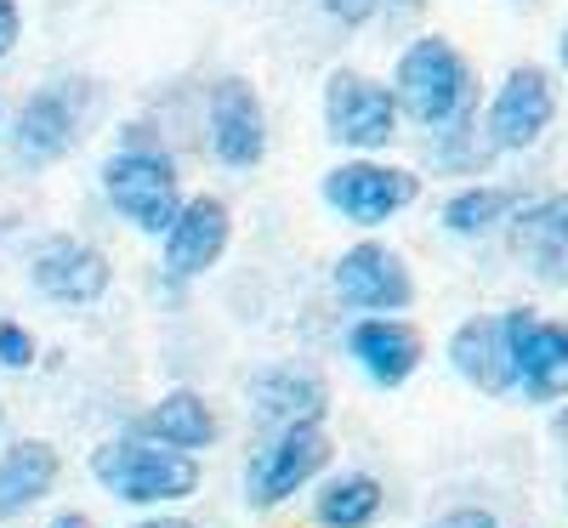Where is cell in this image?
<instances>
[{
	"mask_svg": "<svg viewBox=\"0 0 568 528\" xmlns=\"http://www.w3.org/2000/svg\"><path fill=\"white\" fill-rule=\"evenodd\" d=\"M393 98L409 120L420 125H449L460 114H478V85H471V69L466 58L444 34H426L415 40L409 52L398 58V74H393Z\"/></svg>",
	"mask_w": 568,
	"mask_h": 528,
	"instance_id": "1",
	"label": "cell"
},
{
	"mask_svg": "<svg viewBox=\"0 0 568 528\" xmlns=\"http://www.w3.org/2000/svg\"><path fill=\"white\" fill-rule=\"evenodd\" d=\"M91 477L131 506H160V500H187L200 489V460L165 449L154 438H109L91 455Z\"/></svg>",
	"mask_w": 568,
	"mask_h": 528,
	"instance_id": "2",
	"label": "cell"
},
{
	"mask_svg": "<svg viewBox=\"0 0 568 528\" xmlns=\"http://www.w3.org/2000/svg\"><path fill=\"white\" fill-rule=\"evenodd\" d=\"M103 187H109V205L136 222L142 233H171V222L182 216V194H176V165L160 149H120L103 165Z\"/></svg>",
	"mask_w": 568,
	"mask_h": 528,
	"instance_id": "3",
	"label": "cell"
},
{
	"mask_svg": "<svg viewBox=\"0 0 568 528\" xmlns=\"http://www.w3.org/2000/svg\"><path fill=\"white\" fill-rule=\"evenodd\" d=\"M324 131L342 149H387L398 131V98L393 85L369 80L358 69H336L324 80Z\"/></svg>",
	"mask_w": 568,
	"mask_h": 528,
	"instance_id": "4",
	"label": "cell"
},
{
	"mask_svg": "<svg viewBox=\"0 0 568 528\" xmlns=\"http://www.w3.org/2000/svg\"><path fill=\"white\" fill-rule=\"evenodd\" d=\"M329 466V438H324V426L307 420V426H278V438H267L251 466H245V500L256 511L278 506V500H291L307 477H318Z\"/></svg>",
	"mask_w": 568,
	"mask_h": 528,
	"instance_id": "5",
	"label": "cell"
},
{
	"mask_svg": "<svg viewBox=\"0 0 568 528\" xmlns=\"http://www.w3.org/2000/svg\"><path fill=\"white\" fill-rule=\"evenodd\" d=\"M420 200V176L398 171V165H375V160H347L324 176V205L358 222V227H382L398 211H409Z\"/></svg>",
	"mask_w": 568,
	"mask_h": 528,
	"instance_id": "6",
	"label": "cell"
},
{
	"mask_svg": "<svg viewBox=\"0 0 568 528\" xmlns=\"http://www.w3.org/2000/svg\"><path fill=\"white\" fill-rule=\"evenodd\" d=\"M511 364H517V393L529 404H551L568 393V318H540L535 307H511Z\"/></svg>",
	"mask_w": 568,
	"mask_h": 528,
	"instance_id": "7",
	"label": "cell"
},
{
	"mask_svg": "<svg viewBox=\"0 0 568 528\" xmlns=\"http://www.w3.org/2000/svg\"><path fill=\"white\" fill-rule=\"evenodd\" d=\"M85 125V85L80 80H58L34 91V98L23 103L18 125H12V149L23 165H52L74 149V136Z\"/></svg>",
	"mask_w": 568,
	"mask_h": 528,
	"instance_id": "8",
	"label": "cell"
},
{
	"mask_svg": "<svg viewBox=\"0 0 568 528\" xmlns=\"http://www.w3.org/2000/svg\"><path fill=\"white\" fill-rule=\"evenodd\" d=\"M551 114H557L551 74H546V69H535V63H517V69L500 80V91L489 98L484 131H489L495 149H529V142H540V136H546Z\"/></svg>",
	"mask_w": 568,
	"mask_h": 528,
	"instance_id": "9",
	"label": "cell"
},
{
	"mask_svg": "<svg viewBox=\"0 0 568 528\" xmlns=\"http://www.w3.org/2000/svg\"><path fill=\"white\" fill-rule=\"evenodd\" d=\"M329 278H336V296L347 307H358V313H404L415 302L409 267L398 262V251L375 245V238L342 251V262H336V273H329Z\"/></svg>",
	"mask_w": 568,
	"mask_h": 528,
	"instance_id": "10",
	"label": "cell"
},
{
	"mask_svg": "<svg viewBox=\"0 0 568 528\" xmlns=\"http://www.w3.org/2000/svg\"><path fill=\"white\" fill-rule=\"evenodd\" d=\"M211 149H216V160L233 165V171H251V165L267 154L262 98H256V85L240 80V74L216 80V91H211Z\"/></svg>",
	"mask_w": 568,
	"mask_h": 528,
	"instance_id": "11",
	"label": "cell"
},
{
	"mask_svg": "<svg viewBox=\"0 0 568 528\" xmlns=\"http://www.w3.org/2000/svg\"><path fill=\"white\" fill-rule=\"evenodd\" d=\"M29 278H34V291L40 296H52V302H63V307H85V302H98L103 291H109V256L103 251H91V245H80V238H45V245L34 251V262H29Z\"/></svg>",
	"mask_w": 568,
	"mask_h": 528,
	"instance_id": "12",
	"label": "cell"
},
{
	"mask_svg": "<svg viewBox=\"0 0 568 528\" xmlns=\"http://www.w3.org/2000/svg\"><path fill=\"white\" fill-rule=\"evenodd\" d=\"M449 364L460 369L466 387H478V393H489V398L511 393V387H517V364H511L506 313H500V318H489V313L466 318V324L449 335Z\"/></svg>",
	"mask_w": 568,
	"mask_h": 528,
	"instance_id": "13",
	"label": "cell"
},
{
	"mask_svg": "<svg viewBox=\"0 0 568 528\" xmlns=\"http://www.w3.org/2000/svg\"><path fill=\"white\" fill-rule=\"evenodd\" d=\"M227 233H233V216H227L222 200H211V194L187 200L182 216H176L171 233H165V273H171V278H200V273H211V267L222 262V251H227Z\"/></svg>",
	"mask_w": 568,
	"mask_h": 528,
	"instance_id": "14",
	"label": "cell"
},
{
	"mask_svg": "<svg viewBox=\"0 0 568 528\" xmlns=\"http://www.w3.org/2000/svg\"><path fill=\"white\" fill-rule=\"evenodd\" d=\"M347 353L358 358V369L375 380V387H404L420 364V329L398 324L393 313H369L353 324L347 335Z\"/></svg>",
	"mask_w": 568,
	"mask_h": 528,
	"instance_id": "15",
	"label": "cell"
},
{
	"mask_svg": "<svg viewBox=\"0 0 568 528\" xmlns=\"http://www.w3.org/2000/svg\"><path fill=\"white\" fill-rule=\"evenodd\" d=\"M511 256L551 284H568V194L511 211Z\"/></svg>",
	"mask_w": 568,
	"mask_h": 528,
	"instance_id": "16",
	"label": "cell"
},
{
	"mask_svg": "<svg viewBox=\"0 0 568 528\" xmlns=\"http://www.w3.org/2000/svg\"><path fill=\"white\" fill-rule=\"evenodd\" d=\"M251 398H256V415L273 426H307V420H324V409H329V387L313 369H296V364L256 375Z\"/></svg>",
	"mask_w": 568,
	"mask_h": 528,
	"instance_id": "17",
	"label": "cell"
},
{
	"mask_svg": "<svg viewBox=\"0 0 568 528\" xmlns=\"http://www.w3.org/2000/svg\"><path fill=\"white\" fill-rule=\"evenodd\" d=\"M58 471H63V460L52 444H40V438L7 444V455H0V517H18L34 500H45L58 484Z\"/></svg>",
	"mask_w": 568,
	"mask_h": 528,
	"instance_id": "18",
	"label": "cell"
},
{
	"mask_svg": "<svg viewBox=\"0 0 568 528\" xmlns=\"http://www.w3.org/2000/svg\"><path fill=\"white\" fill-rule=\"evenodd\" d=\"M136 438H154L165 449H182V455H194V449H211L216 444V415L200 393H165L149 415H142L136 426Z\"/></svg>",
	"mask_w": 568,
	"mask_h": 528,
	"instance_id": "19",
	"label": "cell"
},
{
	"mask_svg": "<svg viewBox=\"0 0 568 528\" xmlns=\"http://www.w3.org/2000/svg\"><path fill=\"white\" fill-rule=\"evenodd\" d=\"M382 484H375L369 471H347V477H329V484L318 489V522L324 528H369L375 517H382Z\"/></svg>",
	"mask_w": 568,
	"mask_h": 528,
	"instance_id": "20",
	"label": "cell"
},
{
	"mask_svg": "<svg viewBox=\"0 0 568 528\" xmlns=\"http://www.w3.org/2000/svg\"><path fill=\"white\" fill-rule=\"evenodd\" d=\"M489 154H495V142L478 125V114H460V120L438 125V136H433V165L438 171H478V165H489Z\"/></svg>",
	"mask_w": 568,
	"mask_h": 528,
	"instance_id": "21",
	"label": "cell"
},
{
	"mask_svg": "<svg viewBox=\"0 0 568 528\" xmlns=\"http://www.w3.org/2000/svg\"><path fill=\"white\" fill-rule=\"evenodd\" d=\"M511 205H517V200L506 194V187H466V194H455V200L444 205V227L460 233V238H478V233H489Z\"/></svg>",
	"mask_w": 568,
	"mask_h": 528,
	"instance_id": "22",
	"label": "cell"
},
{
	"mask_svg": "<svg viewBox=\"0 0 568 528\" xmlns=\"http://www.w3.org/2000/svg\"><path fill=\"white\" fill-rule=\"evenodd\" d=\"M0 364L7 369H29L34 364V335L12 318H0Z\"/></svg>",
	"mask_w": 568,
	"mask_h": 528,
	"instance_id": "23",
	"label": "cell"
},
{
	"mask_svg": "<svg viewBox=\"0 0 568 528\" xmlns=\"http://www.w3.org/2000/svg\"><path fill=\"white\" fill-rule=\"evenodd\" d=\"M324 12L336 23H347V29H358V23H369L375 12H382V0H324Z\"/></svg>",
	"mask_w": 568,
	"mask_h": 528,
	"instance_id": "24",
	"label": "cell"
},
{
	"mask_svg": "<svg viewBox=\"0 0 568 528\" xmlns=\"http://www.w3.org/2000/svg\"><path fill=\"white\" fill-rule=\"evenodd\" d=\"M433 528H500V517L484 511V506H460V511H444Z\"/></svg>",
	"mask_w": 568,
	"mask_h": 528,
	"instance_id": "25",
	"label": "cell"
},
{
	"mask_svg": "<svg viewBox=\"0 0 568 528\" xmlns=\"http://www.w3.org/2000/svg\"><path fill=\"white\" fill-rule=\"evenodd\" d=\"M18 34H23V18H18V0H0V58L18 45Z\"/></svg>",
	"mask_w": 568,
	"mask_h": 528,
	"instance_id": "26",
	"label": "cell"
},
{
	"mask_svg": "<svg viewBox=\"0 0 568 528\" xmlns=\"http://www.w3.org/2000/svg\"><path fill=\"white\" fill-rule=\"evenodd\" d=\"M131 528H200V522H182V517H160V522H131Z\"/></svg>",
	"mask_w": 568,
	"mask_h": 528,
	"instance_id": "27",
	"label": "cell"
},
{
	"mask_svg": "<svg viewBox=\"0 0 568 528\" xmlns=\"http://www.w3.org/2000/svg\"><path fill=\"white\" fill-rule=\"evenodd\" d=\"M52 528H91V522H85V517H80V511H63V517H58V522H52Z\"/></svg>",
	"mask_w": 568,
	"mask_h": 528,
	"instance_id": "28",
	"label": "cell"
},
{
	"mask_svg": "<svg viewBox=\"0 0 568 528\" xmlns=\"http://www.w3.org/2000/svg\"><path fill=\"white\" fill-rule=\"evenodd\" d=\"M557 438H562V444H568V409H562V415H557Z\"/></svg>",
	"mask_w": 568,
	"mask_h": 528,
	"instance_id": "29",
	"label": "cell"
},
{
	"mask_svg": "<svg viewBox=\"0 0 568 528\" xmlns=\"http://www.w3.org/2000/svg\"><path fill=\"white\" fill-rule=\"evenodd\" d=\"M557 58H562V69H568V29H562V40H557Z\"/></svg>",
	"mask_w": 568,
	"mask_h": 528,
	"instance_id": "30",
	"label": "cell"
},
{
	"mask_svg": "<svg viewBox=\"0 0 568 528\" xmlns=\"http://www.w3.org/2000/svg\"><path fill=\"white\" fill-rule=\"evenodd\" d=\"M562 506H568V484H562Z\"/></svg>",
	"mask_w": 568,
	"mask_h": 528,
	"instance_id": "31",
	"label": "cell"
}]
</instances>
